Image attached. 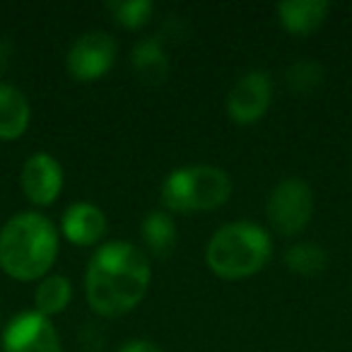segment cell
I'll return each mask as SVG.
<instances>
[{
    "label": "cell",
    "instance_id": "16",
    "mask_svg": "<svg viewBox=\"0 0 352 352\" xmlns=\"http://www.w3.org/2000/svg\"><path fill=\"white\" fill-rule=\"evenodd\" d=\"M285 265L294 275L314 278V275L323 273V268L328 265V254L323 246L314 244V241H299L285 251Z\"/></svg>",
    "mask_w": 352,
    "mask_h": 352
},
{
    "label": "cell",
    "instance_id": "7",
    "mask_svg": "<svg viewBox=\"0 0 352 352\" xmlns=\"http://www.w3.org/2000/svg\"><path fill=\"white\" fill-rule=\"evenodd\" d=\"M273 104V82L263 70H249L227 94V116L239 126H251L268 113Z\"/></svg>",
    "mask_w": 352,
    "mask_h": 352
},
{
    "label": "cell",
    "instance_id": "15",
    "mask_svg": "<svg viewBox=\"0 0 352 352\" xmlns=\"http://www.w3.org/2000/svg\"><path fill=\"white\" fill-rule=\"evenodd\" d=\"M140 232H142V241H145V246L150 249V254L160 256V258L171 254V249H174V244H176V225L169 212H157V210L150 212V215L142 220Z\"/></svg>",
    "mask_w": 352,
    "mask_h": 352
},
{
    "label": "cell",
    "instance_id": "4",
    "mask_svg": "<svg viewBox=\"0 0 352 352\" xmlns=\"http://www.w3.org/2000/svg\"><path fill=\"white\" fill-rule=\"evenodd\" d=\"M232 196V179L222 166L186 164L162 184V206L169 212H208L222 208Z\"/></svg>",
    "mask_w": 352,
    "mask_h": 352
},
{
    "label": "cell",
    "instance_id": "18",
    "mask_svg": "<svg viewBox=\"0 0 352 352\" xmlns=\"http://www.w3.org/2000/svg\"><path fill=\"white\" fill-rule=\"evenodd\" d=\"M107 10L116 20V25L126 27V30H142L150 22L155 6L150 0H111L107 3Z\"/></svg>",
    "mask_w": 352,
    "mask_h": 352
},
{
    "label": "cell",
    "instance_id": "8",
    "mask_svg": "<svg viewBox=\"0 0 352 352\" xmlns=\"http://www.w3.org/2000/svg\"><path fill=\"white\" fill-rule=\"evenodd\" d=\"M3 352H63L51 318L36 311H22L3 331Z\"/></svg>",
    "mask_w": 352,
    "mask_h": 352
},
{
    "label": "cell",
    "instance_id": "17",
    "mask_svg": "<svg viewBox=\"0 0 352 352\" xmlns=\"http://www.w3.org/2000/svg\"><path fill=\"white\" fill-rule=\"evenodd\" d=\"M323 65L314 58H302L294 60L292 65L285 73V82H287V89L299 97H307V94L316 92L318 85L323 82Z\"/></svg>",
    "mask_w": 352,
    "mask_h": 352
},
{
    "label": "cell",
    "instance_id": "14",
    "mask_svg": "<svg viewBox=\"0 0 352 352\" xmlns=\"http://www.w3.org/2000/svg\"><path fill=\"white\" fill-rule=\"evenodd\" d=\"M73 299V285L63 275H46L39 280L34 289V311L51 318L56 314H63Z\"/></svg>",
    "mask_w": 352,
    "mask_h": 352
},
{
    "label": "cell",
    "instance_id": "5",
    "mask_svg": "<svg viewBox=\"0 0 352 352\" xmlns=\"http://www.w3.org/2000/svg\"><path fill=\"white\" fill-rule=\"evenodd\" d=\"M314 215V191L302 179H283L265 203L268 225L278 234L294 236L307 230Z\"/></svg>",
    "mask_w": 352,
    "mask_h": 352
},
{
    "label": "cell",
    "instance_id": "6",
    "mask_svg": "<svg viewBox=\"0 0 352 352\" xmlns=\"http://www.w3.org/2000/svg\"><path fill=\"white\" fill-rule=\"evenodd\" d=\"M118 46L107 32H87L78 36L68 51V73L78 82H94L102 80L116 63Z\"/></svg>",
    "mask_w": 352,
    "mask_h": 352
},
{
    "label": "cell",
    "instance_id": "10",
    "mask_svg": "<svg viewBox=\"0 0 352 352\" xmlns=\"http://www.w3.org/2000/svg\"><path fill=\"white\" fill-rule=\"evenodd\" d=\"M60 232L70 244L94 246L107 234V215L102 212V208L92 206V203H73V206L65 208L63 220H60Z\"/></svg>",
    "mask_w": 352,
    "mask_h": 352
},
{
    "label": "cell",
    "instance_id": "1",
    "mask_svg": "<svg viewBox=\"0 0 352 352\" xmlns=\"http://www.w3.org/2000/svg\"><path fill=\"white\" fill-rule=\"evenodd\" d=\"M152 268L145 251L131 241H109L99 246L87 263L85 294L99 316H123L147 294Z\"/></svg>",
    "mask_w": 352,
    "mask_h": 352
},
{
    "label": "cell",
    "instance_id": "2",
    "mask_svg": "<svg viewBox=\"0 0 352 352\" xmlns=\"http://www.w3.org/2000/svg\"><path fill=\"white\" fill-rule=\"evenodd\" d=\"M56 258L58 230L41 212H17L0 227V268L12 280H44Z\"/></svg>",
    "mask_w": 352,
    "mask_h": 352
},
{
    "label": "cell",
    "instance_id": "3",
    "mask_svg": "<svg viewBox=\"0 0 352 352\" xmlns=\"http://www.w3.org/2000/svg\"><path fill=\"white\" fill-rule=\"evenodd\" d=\"M273 254V241L265 227L256 222H227L210 236L206 263L222 280H244L261 273Z\"/></svg>",
    "mask_w": 352,
    "mask_h": 352
},
{
    "label": "cell",
    "instance_id": "12",
    "mask_svg": "<svg viewBox=\"0 0 352 352\" xmlns=\"http://www.w3.org/2000/svg\"><path fill=\"white\" fill-rule=\"evenodd\" d=\"M328 10H331V6L326 0H285L278 6V17L285 32L304 36L323 25Z\"/></svg>",
    "mask_w": 352,
    "mask_h": 352
},
{
    "label": "cell",
    "instance_id": "19",
    "mask_svg": "<svg viewBox=\"0 0 352 352\" xmlns=\"http://www.w3.org/2000/svg\"><path fill=\"white\" fill-rule=\"evenodd\" d=\"M118 352H162V350L152 340H142V338H135V340H128Z\"/></svg>",
    "mask_w": 352,
    "mask_h": 352
},
{
    "label": "cell",
    "instance_id": "20",
    "mask_svg": "<svg viewBox=\"0 0 352 352\" xmlns=\"http://www.w3.org/2000/svg\"><path fill=\"white\" fill-rule=\"evenodd\" d=\"M10 56H12V44H10V39H3V36H0V73L6 70L8 60H10Z\"/></svg>",
    "mask_w": 352,
    "mask_h": 352
},
{
    "label": "cell",
    "instance_id": "11",
    "mask_svg": "<svg viewBox=\"0 0 352 352\" xmlns=\"http://www.w3.org/2000/svg\"><path fill=\"white\" fill-rule=\"evenodd\" d=\"M32 109L25 92L15 85L0 82V140L12 142L22 138L30 128Z\"/></svg>",
    "mask_w": 352,
    "mask_h": 352
},
{
    "label": "cell",
    "instance_id": "13",
    "mask_svg": "<svg viewBox=\"0 0 352 352\" xmlns=\"http://www.w3.org/2000/svg\"><path fill=\"white\" fill-rule=\"evenodd\" d=\"M133 73L147 85H162L169 75V56L160 36L140 39L131 49Z\"/></svg>",
    "mask_w": 352,
    "mask_h": 352
},
{
    "label": "cell",
    "instance_id": "9",
    "mask_svg": "<svg viewBox=\"0 0 352 352\" xmlns=\"http://www.w3.org/2000/svg\"><path fill=\"white\" fill-rule=\"evenodd\" d=\"M20 186L32 206H51L63 191V166L49 152H34L22 164Z\"/></svg>",
    "mask_w": 352,
    "mask_h": 352
}]
</instances>
